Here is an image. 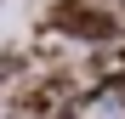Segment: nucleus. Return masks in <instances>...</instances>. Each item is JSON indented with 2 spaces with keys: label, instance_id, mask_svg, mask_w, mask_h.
I'll use <instances>...</instances> for the list:
<instances>
[{
  "label": "nucleus",
  "instance_id": "nucleus-1",
  "mask_svg": "<svg viewBox=\"0 0 125 119\" xmlns=\"http://www.w3.org/2000/svg\"><path fill=\"white\" fill-rule=\"evenodd\" d=\"M80 119H125V96H91L80 108Z\"/></svg>",
  "mask_w": 125,
  "mask_h": 119
}]
</instances>
